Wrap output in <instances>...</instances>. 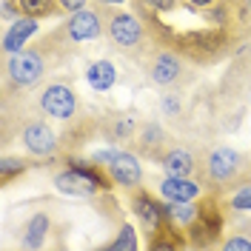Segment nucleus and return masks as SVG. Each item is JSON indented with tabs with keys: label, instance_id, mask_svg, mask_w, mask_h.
Instances as JSON below:
<instances>
[{
	"label": "nucleus",
	"instance_id": "18",
	"mask_svg": "<svg viewBox=\"0 0 251 251\" xmlns=\"http://www.w3.org/2000/svg\"><path fill=\"white\" fill-rule=\"evenodd\" d=\"M111 249L114 251H134L137 249V234H134V226H123L120 237L111 240Z\"/></svg>",
	"mask_w": 251,
	"mask_h": 251
},
{
	"label": "nucleus",
	"instance_id": "15",
	"mask_svg": "<svg viewBox=\"0 0 251 251\" xmlns=\"http://www.w3.org/2000/svg\"><path fill=\"white\" fill-rule=\"evenodd\" d=\"M46 234H49V217L46 214H34L26 226V234H23V243L29 249H43L46 243Z\"/></svg>",
	"mask_w": 251,
	"mask_h": 251
},
{
	"label": "nucleus",
	"instance_id": "17",
	"mask_svg": "<svg viewBox=\"0 0 251 251\" xmlns=\"http://www.w3.org/2000/svg\"><path fill=\"white\" fill-rule=\"evenodd\" d=\"M57 0H15L17 12H23V15L29 17H49L57 12V6H54Z\"/></svg>",
	"mask_w": 251,
	"mask_h": 251
},
{
	"label": "nucleus",
	"instance_id": "4",
	"mask_svg": "<svg viewBox=\"0 0 251 251\" xmlns=\"http://www.w3.org/2000/svg\"><path fill=\"white\" fill-rule=\"evenodd\" d=\"M109 34L111 40L117 43V46L123 49H134L143 43V23L137 15H126V12H120V15H114L109 20Z\"/></svg>",
	"mask_w": 251,
	"mask_h": 251
},
{
	"label": "nucleus",
	"instance_id": "12",
	"mask_svg": "<svg viewBox=\"0 0 251 251\" xmlns=\"http://www.w3.org/2000/svg\"><path fill=\"white\" fill-rule=\"evenodd\" d=\"M160 194L166 200H194L200 194V186L188 177H174L169 174L166 180H160Z\"/></svg>",
	"mask_w": 251,
	"mask_h": 251
},
{
	"label": "nucleus",
	"instance_id": "25",
	"mask_svg": "<svg viewBox=\"0 0 251 251\" xmlns=\"http://www.w3.org/2000/svg\"><path fill=\"white\" fill-rule=\"evenodd\" d=\"M249 6H251V0H249Z\"/></svg>",
	"mask_w": 251,
	"mask_h": 251
},
{
	"label": "nucleus",
	"instance_id": "7",
	"mask_svg": "<svg viewBox=\"0 0 251 251\" xmlns=\"http://www.w3.org/2000/svg\"><path fill=\"white\" fill-rule=\"evenodd\" d=\"M106 169H109L111 180L120 183V186H140V180H143L140 160L134 154H126V151H117V157L111 160Z\"/></svg>",
	"mask_w": 251,
	"mask_h": 251
},
{
	"label": "nucleus",
	"instance_id": "23",
	"mask_svg": "<svg viewBox=\"0 0 251 251\" xmlns=\"http://www.w3.org/2000/svg\"><path fill=\"white\" fill-rule=\"evenodd\" d=\"M191 3H194V6H200V9H208V6H214L217 0H191Z\"/></svg>",
	"mask_w": 251,
	"mask_h": 251
},
{
	"label": "nucleus",
	"instance_id": "6",
	"mask_svg": "<svg viewBox=\"0 0 251 251\" xmlns=\"http://www.w3.org/2000/svg\"><path fill=\"white\" fill-rule=\"evenodd\" d=\"M66 31H69L72 40H94L103 31V20L92 9H80V12H72L69 23H66Z\"/></svg>",
	"mask_w": 251,
	"mask_h": 251
},
{
	"label": "nucleus",
	"instance_id": "2",
	"mask_svg": "<svg viewBox=\"0 0 251 251\" xmlns=\"http://www.w3.org/2000/svg\"><path fill=\"white\" fill-rule=\"evenodd\" d=\"M37 106H40L43 114L54 117V120H69V117H75V111H77V97H75V89H72V86H66V83H51V86H46V89L40 92Z\"/></svg>",
	"mask_w": 251,
	"mask_h": 251
},
{
	"label": "nucleus",
	"instance_id": "3",
	"mask_svg": "<svg viewBox=\"0 0 251 251\" xmlns=\"http://www.w3.org/2000/svg\"><path fill=\"white\" fill-rule=\"evenodd\" d=\"M246 169V157H240L234 149H214L211 154H208V163H205V172L208 177L220 183V186H231L240 180V174Z\"/></svg>",
	"mask_w": 251,
	"mask_h": 251
},
{
	"label": "nucleus",
	"instance_id": "19",
	"mask_svg": "<svg viewBox=\"0 0 251 251\" xmlns=\"http://www.w3.org/2000/svg\"><path fill=\"white\" fill-rule=\"evenodd\" d=\"M0 172H3V180H9L15 172H23V160H15V157H6L0 163Z\"/></svg>",
	"mask_w": 251,
	"mask_h": 251
},
{
	"label": "nucleus",
	"instance_id": "14",
	"mask_svg": "<svg viewBox=\"0 0 251 251\" xmlns=\"http://www.w3.org/2000/svg\"><path fill=\"white\" fill-rule=\"evenodd\" d=\"M86 80H89V86H92L94 92H106V89L114 86L117 75H114V66L109 60H97L86 69Z\"/></svg>",
	"mask_w": 251,
	"mask_h": 251
},
{
	"label": "nucleus",
	"instance_id": "16",
	"mask_svg": "<svg viewBox=\"0 0 251 251\" xmlns=\"http://www.w3.org/2000/svg\"><path fill=\"white\" fill-rule=\"evenodd\" d=\"M197 208L200 205H191L188 200H172L166 205V217L172 223H180V226H191L194 217H197Z\"/></svg>",
	"mask_w": 251,
	"mask_h": 251
},
{
	"label": "nucleus",
	"instance_id": "24",
	"mask_svg": "<svg viewBox=\"0 0 251 251\" xmlns=\"http://www.w3.org/2000/svg\"><path fill=\"white\" fill-rule=\"evenodd\" d=\"M97 3H103V6H120L123 0H97Z\"/></svg>",
	"mask_w": 251,
	"mask_h": 251
},
{
	"label": "nucleus",
	"instance_id": "20",
	"mask_svg": "<svg viewBox=\"0 0 251 251\" xmlns=\"http://www.w3.org/2000/svg\"><path fill=\"white\" fill-rule=\"evenodd\" d=\"M231 205H234L237 211H251V186L243 188L234 200H231Z\"/></svg>",
	"mask_w": 251,
	"mask_h": 251
},
{
	"label": "nucleus",
	"instance_id": "11",
	"mask_svg": "<svg viewBox=\"0 0 251 251\" xmlns=\"http://www.w3.org/2000/svg\"><path fill=\"white\" fill-rule=\"evenodd\" d=\"M134 214L140 217V223L149 231H160V223L166 217V205H160L157 200H151L149 194H137L134 197Z\"/></svg>",
	"mask_w": 251,
	"mask_h": 251
},
{
	"label": "nucleus",
	"instance_id": "9",
	"mask_svg": "<svg viewBox=\"0 0 251 251\" xmlns=\"http://www.w3.org/2000/svg\"><path fill=\"white\" fill-rule=\"evenodd\" d=\"M37 31V17H17L15 23L9 26V31L3 34V49H6V54H12V51H20L23 49V43L29 40L31 34Z\"/></svg>",
	"mask_w": 251,
	"mask_h": 251
},
{
	"label": "nucleus",
	"instance_id": "21",
	"mask_svg": "<svg viewBox=\"0 0 251 251\" xmlns=\"http://www.w3.org/2000/svg\"><path fill=\"white\" fill-rule=\"evenodd\" d=\"M226 249H228V251H237V249L249 251L251 249V240H249V237H231V240H226Z\"/></svg>",
	"mask_w": 251,
	"mask_h": 251
},
{
	"label": "nucleus",
	"instance_id": "8",
	"mask_svg": "<svg viewBox=\"0 0 251 251\" xmlns=\"http://www.w3.org/2000/svg\"><path fill=\"white\" fill-rule=\"evenodd\" d=\"M57 188H60L63 194H72V197H92L94 191H97V183H94L89 174L77 172V169H69V172L57 174Z\"/></svg>",
	"mask_w": 251,
	"mask_h": 251
},
{
	"label": "nucleus",
	"instance_id": "5",
	"mask_svg": "<svg viewBox=\"0 0 251 251\" xmlns=\"http://www.w3.org/2000/svg\"><path fill=\"white\" fill-rule=\"evenodd\" d=\"M23 146L29 149L31 154L49 157V154H54L57 140H54V131H51L46 123H40V120H31V123L23 128Z\"/></svg>",
	"mask_w": 251,
	"mask_h": 251
},
{
	"label": "nucleus",
	"instance_id": "10",
	"mask_svg": "<svg viewBox=\"0 0 251 251\" xmlns=\"http://www.w3.org/2000/svg\"><path fill=\"white\" fill-rule=\"evenodd\" d=\"M180 72H183V66H180V60L174 57L172 51H160L151 60V66H149V75H151V80H154L157 86L174 83V80L180 77Z\"/></svg>",
	"mask_w": 251,
	"mask_h": 251
},
{
	"label": "nucleus",
	"instance_id": "13",
	"mask_svg": "<svg viewBox=\"0 0 251 251\" xmlns=\"http://www.w3.org/2000/svg\"><path fill=\"white\" fill-rule=\"evenodd\" d=\"M160 166L174 177H188L194 172V157H191L188 149H172V151H166L160 157Z\"/></svg>",
	"mask_w": 251,
	"mask_h": 251
},
{
	"label": "nucleus",
	"instance_id": "1",
	"mask_svg": "<svg viewBox=\"0 0 251 251\" xmlns=\"http://www.w3.org/2000/svg\"><path fill=\"white\" fill-rule=\"evenodd\" d=\"M6 75L15 86H31L46 75V60L37 49L29 51H12L6 60Z\"/></svg>",
	"mask_w": 251,
	"mask_h": 251
},
{
	"label": "nucleus",
	"instance_id": "22",
	"mask_svg": "<svg viewBox=\"0 0 251 251\" xmlns=\"http://www.w3.org/2000/svg\"><path fill=\"white\" fill-rule=\"evenodd\" d=\"M86 3L89 0H57V6L66 12H80V9H86Z\"/></svg>",
	"mask_w": 251,
	"mask_h": 251
}]
</instances>
